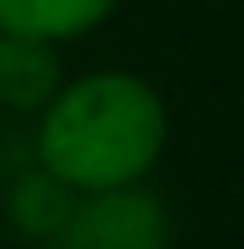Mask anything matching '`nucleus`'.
I'll return each instance as SVG.
<instances>
[{
	"label": "nucleus",
	"mask_w": 244,
	"mask_h": 249,
	"mask_svg": "<svg viewBox=\"0 0 244 249\" xmlns=\"http://www.w3.org/2000/svg\"><path fill=\"white\" fill-rule=\"evenodd\" d=\"M31 122V163L56 173L71 194L148 183L173 138L163 92L127 66L66 71Z\"/></svg>",
	"instance_id": "nucleus-1"
},
{
	"label": "nucleus",
	"mask_w": 244,
	"mask_h": 249,
	"mask_svg": "<svg viewBox=\"0 0 244 249\" xmlns=\"http://www.w3.org/2000/svg\"><path fill=\"white\" fill-rule=\"evenodd\" d=\"M173 239H178L173 209L148 178V183L76 194L61 234L46 249H173Z\"/></svg>",
	"instance_id": "nucleus-2"
},
{
	"label": "nucleus",
	"mask_w": 244,
	"mask_h": 249,
	"mask_svg": "<svg viewBox=\"0 0 244 249\" xmlns=\"http://www.w3.org/2000/svg\"><path fill=\"white\" fill-rule=\"evenodd\" d=\"M61 82H66L61 46L36 36H0V107L5 112L36 117Z\"/></svg>",
	"instance_id": "nucleus-3"
},
{
	"label": "nucleus",
	"mask_w": 244,
	"mask_h": 249,
	"mask_svg": "<svg viewBox=\"0 0 244 249\" xmlns=\"http://www.w3.org/2000/svg\"><path fill=\"white\" fill-rule=\"evenodd\" d=\"M71 203H76V194L61 183L56 173H46L41 163H26V168L10 173L5 194H0V213H5V224L20 234V239L51 244V239L61 234Z\"/></svg>",
	"instance_id": "nucleus-4"
},
{
	"label": "nucleus",
	"mask_w": 244,
	"mask_h": 249,
	"mask_svg": "<svg viewBox=\"0 0 244 249\" xmlns=\"http://www.w3.org/2000/svg\"><path fill=\"white\" fill-rule=\"evenodd\" d=\"M117 5L122 0H0V31L71 46V41L102 31L117 16Z\"/></svg>",
	"instance_id": "nucleus-5"
},
{
	"label": "nucleus",
	"mask_w": 244,
	"mask_h": 249,
	"mask_svg": "<svg viewBox=\"0 0 244 249\" xmlns=\"http://www.w3.org/2000/svg\"><path fill=\"white\" fill-rule=\"evenodd\" d=\"M0 36H5V31H0Z\"/></svg>",
	"instance_id": "nucleus-6"
}]
</instances>
